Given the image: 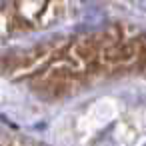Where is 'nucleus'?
<instances>
[{
    "instance_id": "f257e3e1",
    "label": "nucleus",
    "mask_w": 146,
    "mask_h": 146,
    "mask_svg": "<svg viewBox=\"0 0 146 146\" xmlns=\"http://www.w3.org/2000/svg\"><path fill=\"white\" fill-rule=\"evenodd\" d=\"M58 52V48L54 44H44L32 50H24V52H16L6 56L4 62V72L10 76H26V74H34L36 70L44 68L52 56Z\"/></svg>"
},
{
    "instance_id": "f03ea898",
    "label": "nucleus",
    "mask_w": 146,
    "mask_h": 146,
    "mask_svg": "<svg viewBox=\"0 0 146 146\" xmlns=\"http://www.w3.org/2000/svg\"><path fill=\"white\" fill-rule=\"evenodd\" d=\"M144 58V46L140 42H126V44H114L110 48L100 50L98 62L108 68H126L134 66Z\"/></svg>"
},
{
    "instance_id": "7ed1b4c3",
    "label": "nucleus",
    "mask_w": 146,
    "mask_h": 146,
    "mask_svg": "<svg viewBox=\"0 0 146 146\" xmlns=\"http://www.w3.org/2000/svg\"><path fill=\"white\" fill-rule=\"evenodd\" d=\"M18 16L32 26H48L60 18L62 2H16L14 4Z\"/></svg>"
}]
</instances>
